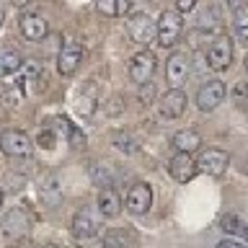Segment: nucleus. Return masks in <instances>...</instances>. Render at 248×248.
Returning a JSON list of instances; mask_svg holds the SVG:
<instances>
[{"label":"nucleus","mask_w":248,"mask_h":248,"mask_svg":"<svg viewBox=\"0 0 248 248\" xmlns=\"http://www.w3.org/2000/svg\"><path fill=\"white\" fill-rule=\"evenodd\" d=\"M197 166H199L202 173H207V176H222L230 166V155L225 150H220V147H209V150H204L199 155Z\"/></svg>","instance_id":"1a4fd4ad"},{"label":"nucleus","mask_w":248,"mask_h":248,"mask_svg":"<svg viewBox=\"0 0 248 248\" xmlns=\"http://www.w3.org/2000/svg\"><path fill=\"white\" fill-rule=\"evenodd\" d=\"M18 29H21V36L26 42H42V39L49 34V23L42 13H26L21 16L18 21Z\"/></svg>","instance_id":"9b49d317"},{"label":"nucleus","mask_w":248,"mask_h":248,"mask_svg":"<svg viewBox=\"0 0 248 248\" xmlns=\"http://www.w3.org/2000/svg\"><path fill=\"white\" fill-rule=\"evenodd\" d=\"M80 62H83V46L78 44V42H65L60 46V52H57V70H60V75H75V70L80 67Z\"/></svg>","instance_id":"9d476101"},{"label":"nucleus","mask_w":248,"mask_h":248,"mask_svg":"<svg viewBox=\"0 0 248 248\" xmlns=\"http://www.w3.org/2000/svg\"><path fill=\"white\" fill-rule=\"evenodd\" d=\"M96 93H93V85L88 91H83L80 93V98H78V111H80L83 116H91L93 111H96Z\"/></svg>","instance_id":"a878e982"},{"label":"nucleus","mask_w":248,"mask_h":248,"mask_svg":"<svg viewBox=\"0 0 248 248\" xmlns=\"http://www.w3.org/2000/svg\"><path fill=\"white\" fill-rule=\"evenodd\" d=\"M189 73H191V57L186 52H173L166 60V80L170 83V88H181V83H186Z\"/></svg>","instance_id":"423d86ee"},{"label":"nucleus","mask_w":248,"mask_h":248,"mask_svg":"<svg viewBox=\"0 0 248 248\" xmlns=\"http://www.w3.org/2000/svg\"><path fill=\"white\" fill-rule=\"evenodd\" d=\"M170 147H173L176 153L194 155L202 147V137H199V132H194V129H181V132H176V135L170 137Z\"/></svg>","instance_id":"f3484780"},{"label":"nucleus","mask_w":248,"mask_h":248,"mask_svg":"<svg viewBox=\"0 0 248 248\" xmlns=\"http://www.w3.org/2000/svg\"><path fill=\"white\" fill-rule=\"evenodd\" d=\"M98 212L108 217V220H114V217H119L122 212V197L116 189H101L98 191Z\"/></svg>","instance_id":"a211bd4d"},{"label":"nucleus","mask_w":248,"mask_h":248,"mask_svg":"<svg viewBox=\"0 0 248 248\" xmlns=\"http://www.w3.org/2000/svg\"><path fill=\"white\" fill-rule=\"evenodd\" d=\"M129 0H96V11L108 18H119V16L129 13Z\"/></svg>","instance_id":"aec40b11"},{"label":"nucleus","mask_w":248,"mask_h":248,"mask_svg":"<svg viewBox=\"0 0 248 248\" xmlns=\"http://www.w3.org/2000/svg\"><path fill=\"white\" fill-rule=\"evenodd\" d=\"M0 26H3V13H0Z\"/></svg>","instance_id":"4c0bfd02"},{"label":"nucleus","mask_w":248,"mask_h":248,"mask_svg":"<svg viewBox=\"0 0 248 248\" xmlns=\"http://www.w3.org/2000/svg\"><path fill=\"white\" fill-rule=\"evenodd\" d=\"M39 199H42L44 207H57L62 202V184L54 173L42 178V184H39Z\"/></svg>","instance_id":"dca6fc26"},{"label":"nucleus","mask_w":248,"mask_h":248,"mask_svg":"<svg viewBox=\"0 0 248 248\" xmlns=\"http://www.w3.org/2000/svg\"><path fill=\"white\" fill-rule=\"evenodd\" d=\"M225 96H228L225 83L220 80V78H212V80H204V83L199 85V91H197V106L202 108V111H215V108L225 101Z\"/></svg>","instance_id":"7ed1b4c3"},{"label":"nucleus","mask_w":248,"mask_h":248,"mask_svg":"<svg viewBox=\"0 0 248 248\" xmlns=\"http://www.w3.org/2000/svg\"><path fill=\"white\" fill-rule=\"evenodd\" d=\"M243 240H246V243H248V228H246V232H243Z\"/></svg>","instance_id":"72a5a7b5"},{"label":"nucleus","mask_w":248,"mask_h":248,"mask_svg":"<svg viewBox=\"0 0 248 248\" xmlns=\"http://www.w3.org/2000/svg\"><path fill=\"white\" fill-rule=\"evenodd\" d=\"M220 225H222V230L228 232V235H240V238H243V232H246V228H248V225L240 222L238 215H225L222 220H220Z\"/></svg>","instance_id":"393cba45"},{"label":"nucleus","mask_w":248,"mask_h":248,"mask_svg":"<svg viewBox=\"0 0 248 248\" xmlns=\"http://www.w3.org/2000/svg\"><path fill=\"white\" fill-rule=\"evenodd\" d=\"M181 31H184L181 13L178 11H163L160 18H158V39H155V42H158L163 49H170V46L178 42Z\"/></svg>","instance_id":"f03ea898"},{"label":"nucleus","mask_w":248,"mask_h":248,"mask_svg":"<svg viewBox=\"0 0 248 248\" xmlns=\"http://www.w3.org/2000/svg\"><path fill=\"white\" fill-rule=\"evenodd\" d=\"M155 67H158V60H155L153 52H137L129 62V78L135 80L137 85L142 83H150V78L155 75Z\"/></svg>","instance_id":"6e6552de"},{"label":"nucleus","mask_w":248,"mask_h":248,"mask_svg":"<svg viewBox=\"0 0 248 248\" xmlns=\"http://www.w3.org/2000/svg\"><path fill=\"white\" fill-rule=\"evenodd\" d=\"M73 235L78 240H91L101 235V222L93 217L88 209H78L73 217Z\"/></svg>","instance_id":"ddd939ff"},{"label":"nucleus","mask_w":248,"mask_h":248,"mask_svg":"<svg viewBox=\"0 0 248 248\" xmlns=\"http://www.w3.org/2000/svg\"><path fill=\"white\" fill-rule=\"evenodd\" d=\"M127 34L135 44L147 46L158 39V21H153L147 13H132L127 21Z\"/></svg>","instance_id":"f257e3e1"},{"label":"nucleus","mask_w":248,"mask_h":248,"mask_svg":"<svg viewBox=\"0 0 248 248\" xmlns=\"http://www.w3.org/2000/svg\"><path fill=\"white\" fill-rule=\"evenodd\" d=\"M243 62H246V73H248V54H246V60H243Z\"/></svg>","instance_id":"f704fd0d"},{"label":"nucleus","mask_w":248,"mask_h":248,"mask_svg":"<svg viewBox=\"0 0 248 248\" xmlns=\"http://www.w3.org/2000/svg\"><path fill=\"white\" fill-rule=\"evenodd\" d=\"M29 232V217L21 207H13L11 212L3 217V235L8 240H21Z\"/></svg>","instance_id":"2eb2a0df"},{"label":"nucleus","mask_w":248,"mask_h":248,"mask_svg":"<svg viewBox=\"0 0 248 248\" xmlns=\"http://www.w3.org/2000/svg\"><path fill=\"white\" fill-rule=\"evenodd\" d=\"M0 150L8 158H29L31 155V140L21 129H5L0 135Z\"/></svg>","instance_id":"39448f33"},{"label":"nucleus","mask_w":248,"mask_h":248,"mask_svg":"<svg viewBox=\"0 0 248 248\" xmlns=\"http://www.w3.org/2000/svg\"><path fill=\"white\" fill-rule=\"evenodd\" d=\"M232 26H235V34L240 42L248 44V3H243L240 8L232 11Z\"/></svg>","instance_id":"5701e85b"},{"label":"nucleus","mask_w":248,"mask_h":248,"mask_svg":"<svg viewBox=\"0 0 248 248\" xmlns=\"http://www.w3.org/2000/svg\"><path fill=\"white\" fill-rule=\"evenodd\" d=\"M18 67H23V60L16 49H3L0 52V78L16 73Z\"/></svg>","instance_id":"4be33fe9"},{"label":"nucleus","mask_w":248,"mask_h":248,"mask_svg":"<svg viewBox=\"0 0 248 248\" xmlns=\"http://www.w3.org/2000/svg\"><path fill=\"white\" fill-rule=\"evenodd\" d=\"M194 5H197V0H176L178 13H189V11H194Z\"/></svg>","instance_id":"7c9ffc66"},{"label":"nucleus","mask_w":248,"mask_h":248,"mask_svg":"<svg viewBox=\"0 0 248 248\" xmlns=\"http://www.w3.org/2000/svg\"><path fill=\"white\" fill-rule=\"evenodd\" d=\"M42 248H57V246H52V243H49V246H42Z\"/></svg>","instance_id":"e433bc0d"},{"label":"nucleus","mask_w":248,"mask_h":248,"mask_svg":"<svg viewBox=\"0 0 248 248\" xmlns=\"http://www.w3.org/2000/svg\"><path fill=\"white\" fill-rule=\"evenodd\" d=\"M137 98H140V104H142V106H150L155 101V83H142V85H140Z\"/></svg>","instance_id":"cd10ccee"},{"label":"nucleus","mask_w":248,"mask_h":248,"mask_svg":"<svg viewBox=\"0 0 248 248\" xmlns=\"http://www.w3.org/2000/svg\"><path fill=\"white\" fill-rule=\"evenodd\" d=\"M91 178H93V184L101 186V189H111L114 186V168L108 166V163L104 160H93L91 163Z\"/></svg>","instance_id":"6ab92c4d"},{"label":"nucleus","mask_w":248,"mask_h":248,"mask_svg":"<svg viewBox=\"0 0 248 248\" xmlns=\"http://www.w3.org/2000/svg\"><path fill=\"white\" fill-rule=\"evenodd\" d=\"M0 207H3V191H0Z\"/></svg>","instance_id":"c9c22d12"},{"label":"nucleus","mask_w":248,"mask_h":248,"mask_svg":"<svg viewBox=\"0 0 248 248\" xmlns=\"http://www.w3.org/2000/svg\"><path fill=\"white\" fill-rule=\"evenodd\" d=\"M114 147L119 153H124V155H132V153L140 150V142L132 135H127V132H116L114 135Z\"/></svg>","instance_id":"b1692460"},{"label":"nucleus","mask_w":248,"mask_h":248,"mask_svg":"<svg viewBox=\"0 0 248 248\" xmlns=\"http://www.w3.org/2000/svg\"><path fill=\"white\" fill-rule=\"evenodd\" d=\"M186 104H189V98H186V93L181 88H170L166 96L160 98V116H166V119H178V116H184L186 111Z\"/></svg>","instance_id":"4468645a"},{"label":"nucleus","mask_w":248,"mask_h":248,"mask_svg":"<svg viewBox=\"0 0 248 248\" xmlns=\"http://www.w3.org/2000/svg\"><path fill=\"white\" fill-rule=\"evenodd\" d=\"M232 101H235V106H240V108H246L248 106V83L246 80H238L235 85H232Z\"/></svg>","instance_id":"bb28decb"},{"label":"nucleus","mask_w":248,"mask_h":248,"mask_svg":"<svg viewBox=\"0 0 248 248\" xmlns=\"http://www.w3.org/2000/svg\"><path fill=\"white\" fill-rule=\"evenodd\" d=\"M230 62H232V39L230 36L212 39V44L207 49V67L215 70V73H222V70L230 67Z\"/></svg>","instance_id":"20e7f679"},{"label":"nucleus","mask_w":248,"mask_h":248,"mask_svg":"<svg viewBox=\"0 0 248 248\" xmlns=\"http://www.w3.org/2000/svg\"><path fill=\"white\" fill-rule=\"evenodd\" d=\"M39 145L42 147H46V150H49V147L54 145V135L49 129H44V132H39Z\"/></svg>","instance_id":"c756f323"},{"label":"nucleus","mask_w":248,"mask_h":248,"mask_svg":"<svg viewBox=\"0 0 248 248\" xmlns=\"http://www.w3.org/2000/svg\"><path fill=\"white\" fill-rule=\"evenodd\" d=\"M197 170H199V166H197V160H194L189 153H176L173 158L168 160V173L173 176L178 184L191 181V178L197 176Z\"/></svg>","instance_id":"f8f14e48"},{"label":"nucleus","mask_w":248,"mask_h":248,"mask_svg":"<svg viewBox=\"0 0 248 248\" xmlns=\"http://www.w3.org/2000/svg\"><path fill=\"white\" fill-rule=\"evenodd\" d=\"M124 204H127V209L132 215H147V212H150V204H153L150 184H142V181L132 184L129 191H127V197H124Z\"/></svg>","instance_id":"0eeeda50"},{"label":"nucleus","mask_w":248,"mask_h":248,"mask_svg":"<svg viewBox=\"0 0 248 248\" xmlns=\"http://www.w3.org/2000/svg\"><path fill=\"white\" fill-rule=\"evenodd\" d=\"M215 248H248V243H246V240H238V238H225Z\"/></svg>","instance_id":"c85d7f7f"},{"label":"nucleus","mask_w":248,"mask_h":248,"mask_svg":"<svg viewBox=\"0 0 248 248\" xmlns=\"http://www.w3.org/2000/svg\"><path fill=\"white\" fill-rule=\"evenodd\" d=\"M135 240L127 230H119V228H111L104 232V248H132Z\"/></svg>","instance_id":"412c9836"},{"label":"nucleus","mask_w":248,"mask_h":248,"mask_svg":"<svg viewBox=\"0 0 248 248\" xmlns=\"http://www.w3.org/2000/svg\"><path fill=\"white\" fill-rule=\"evenodd\" d=\"M70 142H73L75 147H80V145H85V137H83L75 127H70Z\"/></svg>","instance_id":"2f4dec72"},{"label":"nucleus","mask_w":248,"mask_h":248,"mask_svg":"<svg viewBox=\"0 0 248 248\" xmlns=\"http://www.w3.org/2000/svg\"><path fill=\"white\" fill-rule=\"evenodd\" d=\"M11 3L16 5V8H26V5H31L34 0H11Z\"/></svg>","instance_id":"473e14b6"}]
</instances>
